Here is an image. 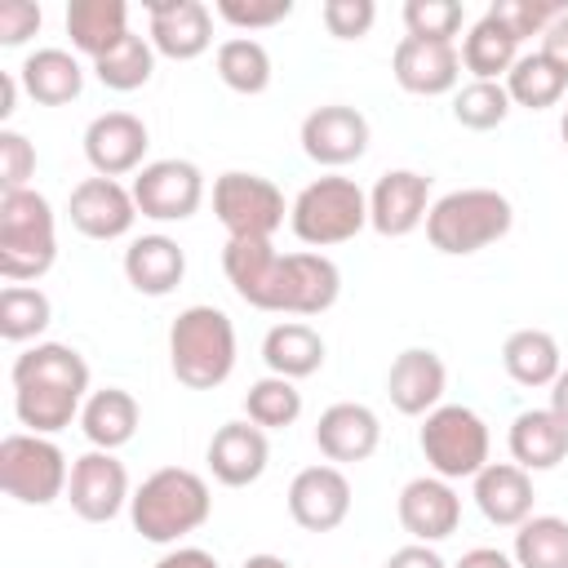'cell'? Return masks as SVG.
Here are the masks:
<instances>
[{
  "label": "cell",
  "instance_id": "5",
  "mask_svg": "<svg viewBox=\"0 0 568 568\" xmlns=\"http://www.w3.org/2000/svg\"><path fill=\"white\" fill-rule=\"evenodd\" d=\"M510 222H515V209L501 191L462 186V191H448L430 204L426 240L448 257H466V253H479V248L497 244L510 231Z\"/></svg>",
  "mask_w": 568,
  "mask_h": 568
},
{
  "label": "cell",
  "instance_id": "36",
  "mask_svg": "<svg viewBox=\"0 0 568 568\" xmlns=\"http://www.w3.org/2000/svg\"><path fill=\"white\" fill-rule=\"evenodd\" d=\"M93 71H98V80H102L106 89H115V93L142 89V84L151 80V71H155V44H151V36L129 31L111 53H102V58L93 62Z\"/></svg>",
  "mask_w": 568,
  "mask_h": 568
},
{
  "label": "cell",
  "instance_id": "17",
  "mask_svg": "<svg viewBox=\"0 0 568 568\" xmlns=\"http://www.w3.org/2000/svg\"><path fill=\"white\" fill-rule=\"evenodd\" d=\"M288 515L306 532H333L351 515V479L337 466H306L288 484Z\"/></svg>",
  "mask_w": 568,
  "mask_h": 568
},
{
  "label": "cell",
  "instance_id": "43",
  "mask_svg": "<svg viewBox=\"0 0 568 568\" xmlns=\"http://www.w3.org/2000/svg\"><path fill=\"white\" fill-rule=\"evenodd\" d=\"M31 173H36V146L18 129H0V195L27 191Z\"/></svg>",
  "mask_w": 568,
  "mask_h": 568
},
{
  "label": "cell",
  "instance_id": "11",
  "mask_svg": "<svg viewBox=\"0 0 568 568\" xmlns=\"http://www.w3.org/2000/svg\"><path fill=\"white\" fill-rule=\"evenodd\" d=\"M133 204L151 222H186L204 200V173L191 160H151L133 178Z\"/></svg>",
  "mask_w": 568,
  "mask_h": 568
},
{
  "label": "cell",
  "instance_id": "15",
  "mask_svg": "<svg viewBox=\"0 0 568 568\" xmlns=\"http://www.w3.org/2000/svg\"><path fill=\"white\" fill-rule=\"evenodd\" d=\"M67 217L89 240H120L133 231L138 204H133V191L120 186L115 178H84L67 200Z\"/></svg>",
  "mask_w": 568,
  "mask_h": 568
},
{
  "label": "cell",
  "instance_id": "27",
  "mask_svg": "<svg viewBox=\"0 0 568 568\" xmlns=\"http://www.w3.org/2000/svg\"><path fill=\"white\" fill-rule=\"evenodd\" d=\"M138 422H142L138 399H133L129 390H120V386L93 390V395L84 399V408H80V430H84V439H89L93 448H102V453L124 448V444L138 435Z\"/></svg>",
  "mask_w": 568,
  "mask_h": 568
},
{
  "label": "cell",
  "instance_id": "41",
  "mask_svg": "<svg viewBox=\"0 0 568 568\" xmlns=\"http://www.w3.org/2000/svg\"><path fill=\"white\" fill-rule=\"evenodd\" d=\"M404 27L417 40H448L462 31V4L457 0H408L404 4Z\"/></svg>",
  "mask_w": 568,
  "mask_h": 568
},
{
  "label": "cell",
  "instance_id": "53",
  "mask_svg": "<svg viewBox=\"0 0 568 568\" xmlns=\"http://www.w3.org/2000/svg\"><path fill=\"white\" fill-rule=\"evenodd\" d=\"M559 133H564V146H568V111H564V124H559Z\"/></svg>",
  "mask_w": 568,
  "mask_h": 568
},
{
  "label": "cell",
  "instance_id": "21",
  "mask_svg": "<svg viewBox=\"0 0 568 568\" xmlns=\"http://www.w3.org/2000/svg\"><path fill=\"white\" fill-rule=\"evenodd\" d=\"M444 382H448L444 359L430 346H408L395 355V364L386 373V395L404 417H426L439 408Z\"/></svg>",
  "mask_w": 568,
  "mask_h": 568
},
{
  "label": "cell",
  "instance_id": "14",
  "mask_svg": "<svg viewBox=\"0 0 568 568\" xmlns=\"http://www.w3.org/2000/svg\"><path fill=\"white\" fill-rule=\"evenodd\" d=\"M146 146H151V133L133 111L93 115L84 129V160L93 164L98 178H124V173L142 169Z\"/></svg>",
  "mask_w": 568,
  "mask_h": 568
},
{
  "label": "cell",
  "instance_id": "42",
  "mask_svg": "<svg viewBox=\"0 0 568 568\" xmlns=\"http://www.w3.org/2000/svg\"><path fill=\"white\" fill-rule=\"evenodd\" d=\"M222 22L240 27V31H262V27H275L293 13V0H217L213 4Z\"/></svg>",
  "mask_w": 568,
  "mask_h": 568
},
{
  "label": "cell",
  "instance_id": "18",
  "mask_svg": "<svg viewBox=\"0 0 568 568\" xmlns=\"http://www.w3.org/2000/svg\"><path fill=\"white\" fill-rule=\"evenodd\" d=\"M399 524H404V532L413 537V541H444V537H453L457 532V524H462V497L453 493V484L448 479H439V475H422V479H408L404 488H399Z\"/></svg>",
  "mask_w": 568,
  "mask_h": 568
},
{
  "label": "cell",
  "instance_id": "25",
  "mask_svg": "<svg viewBox=\"0 0 568 568\" xmlns=\"http://www.w3.org/2000/svg\"><path fill=\"white\" fill-rule=\"evenodd\" d=\"M186 275V253L169 235H138L124 248V280L142 297H169Z\"/></svg>",
  "mask_w": 568,
  "mask_h": 568
},
{
  "label": "cell",
  "instance_id": "20",
  "mask_svg": "<svg viewBox=\"0 0 568 568\" xmlns=\"http://www.w3.org/2000/svg\"><path fill=\"white\" fill-rule=\"evenodd\" d=\"M390 71L399 80V89L417 93V98H435V93H448L462 75V53L457 44L448 40H417V36H404L395 44V58H390Z\"/></svg>",
  "mask_w": 568,
  "mask_h": 568
},
{
  "label": "cell",
  "instance_id": "26",
  "mask_svg": "<svg viewBox=\"0 0 568 568\" xmlns=\"http://www.w3.org/2000/svg\"><path fill=\"white\" fill-rule=\"evenodd\" d=\"M506 444H510L515 466H524L528 475L532 470H555L568 457V422H559L550 408H528L510 422Z\"/></svg>",
  "mask_w": 568,
  "mask_h": 568
},
{
  "label": "cell",
  "instance_id": "52",
  "mask_svg": "<svg viewBox=\"0 0 568 568\" xmlns=\"http://www.w3.org/2000/svg\"><path fill=\"white\" fill-rule=\"evenodd\" d=\"M244 568H293L288 559H280V555H248L244 559Z\"/></svg>",
  "mask_w": 568,
  "mask_h": 568
},
{
  "label": "cell",
  "instance_id": "3",
  "mask_svg": "<svg viewBox=\"0 0 568 568\" xmlns=\"http://www.w3.org/2000/svg\"><path fill=\"white\" fill-rule=\"evenodd\" d=\"M213 515V497L204 475L186 470V466H160L155 475L142 479V488L129 501V519L142 532V541L155 546H173L186 532L204 528Z\"/></svg>",
  "mask_w": 568,
  "mask_h": 568
},
{
  "label": "cell",
  "instance_id": "32",
  "mask_svg": "<svg viewBox=\"0 0 568 568\" xmlns=\"http://www.w3.org/2000/svg\"><path fill=\"white\" fill-rule=\"evenodd\" d=\"M515 62H519V40L493 13H484L462 40V67L475 80H497V75H510Z\"/></svg>",
  "mask_w": 568,
  "mask_h": 568
},
{
  "label": "cell",
  "instance_id": "29",
  "mask_svg": "<svg viewBox=\"0 0 568 568\" xmlns=\"http://www.w3.org/2000/svg\"><path fill=\"white\" fill-rule=\"evenodd\" d=\"M18 80H22L27 98L40 106H67L84 89V71H80L75 53H67V49H36L18 67Z\"/></svg>",
  "mask_w": 568,
  "mask_h": 568
},
{
  "label": "cell",
  "instance_id": "46",
  "mask_svg": "<svg viewBox=\"0 0 568 568\" xmlns=\"http://www.w3.org/2000/svg\"><path fill=\"white\" fill-rule=\"evenodd\" d=\"M541 53L564 71V80H568V13L564 18H555L550 27H546V36H541Z\"/></svg>",
  "mask_w": 568,
  "mask_h": 568
},
{
  "label": "cell",
  "instance_id": "39",
  "mask_svg": "<svg viewBox=\"0 0 568 568\" xmlns=\"http://www.w3.org/2000/svg\"><path fill=\"white\" fill-rule=\"evenodd\" d=\"M506 115H510V93H506V84H497V80H470V84L457 89V98H453V120H457L462 129L488 133V129H497Z\"/></svg>",
  "mask_w": 568,
  "mask_h": 568
},
{
  "label": "cell",
  "instance_id": "40",
  "mask_svg": "<svg viewBox=\"0 0 568 568\" xmlns=\"http://www.w3.org/2000/svg\"><path fill=\"white\" fill-rule=\"evenodd\" d=\"M488 13L524 44L528 36H546V27H550L555 18H564L568 9H564L559 0H497Z\"/></svg>",
  "mask_w": 568,
  "mask_h": 568
},
{
  "label": "cell",
  "instance_id": "24",
  "mask_svg": "<svg viewBox=\"0 0 568 568\" xmlns=\"http://www.w3.org/2000/svg\"><path fill=\"white\" fill-rule=\"evenodd\" d=\"M475 506L497 528H519L532 515V479L515 462H488L475 475Z\"/></svg>",
  "mask_w": 568,
  "mask_h": 568
},
{
  "label": "cell",
  "instance_id": "6",
  "mask_svg": "<svg viewBox=\"0 0 568 568\" xmlns=\"http://www.w3.org/2000/svg\"><path fill=\"white\" fill-rule=\"evenodd\" d=\"M58 257L53 204L40 191H4L0 195V275L9 284L40 280Z\"/></svg>",
  "mask_w": 568,
  "mask_h": 568
},
{
  "label": "cell",
  "instance_id": "34",
  "mask_svg": "<svg viewBox=\"0 0 568 568\" xmlns=\"http://www.w3.org/2000/svg\"><path fill=\"white\" fill-rule=\"evenodd\" d=\"M564 89H568L564 71H559L541 49H537V53H519V62H515L510 75H506L510 102H519V106H528V111L555 106V102L564 98Z\"/></svg>",
  "mask_w": 568,
  "mask_h": 568
},
{
  "label": "cell",
  "instance_id": "4",
  "mask_svg": "<svg viewBox=\"0 0 568 568\" xmlns=\"http://www.w3.org/2000/svg\"><path fill=\"white\" fill-rule=\"evenodd\" d=\"M173 377L191 390H213L235 373V324L217 306H186L169 328Z\"/></svg>",
  "mask_w": 568,
  "mask_h": 568
},
{
  "label": "cell",
  "instance_id": "1",
  "mask_svg": "<svg viewBox=\"0 0 568 568\" xmlns=\"http://www.w3.org/2000/svg\"><path fill=\"white\" fill-rule=\"evenodd\" d=\"M222 271L231 288L275 315H324L342 293V271L324 253H275L271 240H226Z\"/></svg>",
  "mask_w": 568,
  "mask_h": 568
},
{
  "label": "cell",
  "instance_id": "47",
  "mask_svg": "<svg viewBox=\"0 0 568 568\" xmlns=\"http://www.w3.org/2000/svg\"><path fill=\"white\" fill-rule=\"evenodd\" d=\"M386 568H448L426 541H413V546H399L390 559H386Z\"/></svg>",
  "mask_w": 568,
  "mask_h": 568
},
{
  "label": "cell",
  "instance_id": "19",
  "mask_svg": "<svg viewBox=\"0 0 568 568\" xmlns=\"http://www.w3.org/2000/svg\"><path fill=\"white\" fill-rule=\"evenodd\" d=\"M151 44L173 62H191L213 44V13L204 0H151Z\"/></svg>",
  "mask_w": 568,
  "mask_h": 568
},
{
  "label": "cell",
  "instance_id": "31",
  "mask_svg": "<svg viewBox=\"0 0 568 568\" xmlns=\"http://www.w3.org/2000/svg\"><path fill=\"white\" fill-rule=\"evenodd\" d=\"M501 364L519 386H550L564 368V355H559V342L546 328H519V333L506 337Z\"/></svg>",
  "mask_w": 568,
  "mask_h": 568
},
{
  "label": "cell",
  "instance_id": "8",
  "mask_svg": "<svg viewBox=\"0 0 568 568\" xmlns=\"http://www.w3.org/2000/svg\"><path fill=\"white\" fill-rule=\"evenodd\" d=\"M422 457L439 479H475L488 466V426L466 404H439L422 422Z\"/></svg>",
  "mask_w": 568,
  "mask_h": 568
},
{
  "label": "cell",
  "instance_id": "48",
  "mask_svg": "<svg viewBox=\"0 0 568 568\" xmlns=\"http://www.w3.org/2000/svg\"><path fill=\"white\" fill-rule=\"evenodd\" d=\"M155 568H217V559L209 550H200V546H178V550L160 555Z\"/></svg>",
  "mask_w": 568,
  "mask_h": 568
},
{
  "label": "cell",
  "instance_id": "22",
  "mask_svg": "<svg viewBox=\"0 0 568 568\" xmlns=\"http://www.w3.org/2000/svg\"><path fill=\"white\" fill-rule=\"evenodd\" d=\"M266 430L253 426V422H226L213 430L209 439V470L217 484L226 488H244V484H257L262 470H266Z\"/></svg>",
  "mask_w": 568,
  "mask_h": 568
},
{
  "label": "cell",
  "instance_id": "33",
  "mask_svg": "<svg viewBox=\"0 0 568 568\" xmlns=\"http://www.w3.org/2000/svg\"><path fill=\"white\" fill-rule=\"evenodd\" d=\"M217 75L235 93H248V98L266 93V84H271V53H266V44L253 40V36L222 40L217 44Z\"/></svg>",
  "mask_w": 568,
  "mask_h": 568
},
{
  "label": "cell",
  "instance_id": "10",
  "mask_svg": "<svg viewBox=\"0 0 568 568\" xmlns=\"http://www.w3.org/2000/svg\"><path fill=\"white\" fill-rule=\"evenodd\" d=\"M213 213L226 240H271L284 226V195L271 178L231 169L213 182Z\"/></svg>",
  "mask_w": 568,
  "mask_h": 568
},
{
  "label": "cell",
  "instance_id": "13",
  "mask_svg": "<svg viewBox=\"0 0 568 568\" xmlns=\"http://www.w3.org/2000/svg\"><path fill=\"white\" fill-rule=\"evenodd\" d=\"M430 213V178L417 169H386L368 191V226L386 240L417 231Z\"/></svg>",
  "mask_w": 568,
  "mask_h": 568
},
{
  "label": "cell",
  "instance_id": "45",
  "mask_svg": "<svg viewBox=\"0 0 568 568\" xmlns=\"http://www.w3.org/2000/svg\"><path fill=\"white\" fill-rule=\"evenodd\" d=\"M40 22H44L40 4H31V0H4V4H0V44H4V49L27 44V40L40 31Z\"/></svg>",
  "mask_w": 568,
  "mask_h": 568
},
{
  "label": "cell",
  "instance_id": "16",
  "mask_svg": "<svg viewBox=\"0 0 568 568\" xmlns=\"http://www.w3.org/2000/svg\"><path fill=\"white\" fill-rule=\"evenodd\" d=\"M302 151L324 169H342L368 151V120L346 102L315 106L302 120Z\"/></svg>",
  "mask_w": 568,
  "mask_h": 568
},
{
  "label": "cell",
  "instance_id": "38",
  "mask_svg": "<svg viewBox=\"0 0 568 568\" xmlns=\"http://www.w3.org/2000/svg\"><path fill=\"white\" fill-rule=\"evenodd\" d=\"M244 413L262 430H284V426H293L302 417V390L288 377H275V373L257 377L248 386V395H244Z\"/></svg>",
  "mask_w": 568,
  "mask_h": 568
},
{
  "label": "cell",
  "instance_id": "35",
  "mask_svg": "<svg viewBox=\"0 0 568 568\" xmlns=\"http://www.w3.org/2000/svg\"><path fill=\"white\" fill-rule=\"evenodd\" d=\"M519 568H568V519L559 515H528L515 532Z\"/></svg>",
  "mask_w": 568,
  "mask_h": 568
},
{
  "label": "cell",
  "instance_id": "9",
  "mask_svg": "<svg viewBox=\"0 0 568 568\" xmlns=\"http://www.w3.org/2000/svg\"><path fill=\"white\" fill-rule=\"evenodd\" d=\"M71 466L49 435L13 430L0 439V488L22 506H49L67 493Z\"/></svg>",
  "mask_w": 568,
  "mask_h": 568
},
{
  "label": "cell",
  "instance_id": "49",
  "mask_svg": "<svg viewBox=\"0 0 568 568\" xmlns=\"http://www.w3.org/2000/svg\"><path fill=\"white\" fill-rule=\"evenodd\" d=\"M457 568H519V564L506 550H497V546H475V550H466L457 559Z\"/></svg>",
  "mask_w": 568,
  "mask_h": 568
},
{
  "label": "cell",
  "instance_id": "28",
  "mask_svg": "<svg viewBox=\"0 0 568 568\" xmlns=\"http://www.w3.org/2000/svg\"><path fill=\"white\" fill-rule=\"evenodd\" d=\"M67 36L84 58L111 53L129 36V4L124 0H71L67 4Z\"/></svg>",
  "mask_w": 568,
  "mask_h": 568
},
{
  "label": "cell",
  "instance_id": "30",
  "mask_svg": "<svg viewBox=\"0 0 568 568\" xmlns=\"http://www.w3.org/2000/svg\"><path fill=\"white\" fill-rule=\"evenodd\" d=\"M262 359L275 377H311L324 368V337L302 320H284L262 337Z\"/></svg>",
  "mask_w": 568,
  "mask_h": 568
},
{
  "label": "cell",
  "instance_id": "2",
  "mask_svg": "<svg viewBox=\"0 0 568 568\" xmlns=\"http://www.w3.org/2000/svg\"><path fill=\"white\" fill-rule=\"evenodd\" d=\"M9 377H13V413L31 435L67 430L80 417L84 399H89L84 395L89 390V364L67 342L27 346L13 359Z\"/></svg>",
  "mask_w": 568,
  "mask_h": 568
},
{
  "label": "cell",
  "instance_id": "50",
  "mask_svg": "<svg viewBox=\"0 0 568 568\" xmlns=\"http://www.w3.org/2000/svg\"><path fill=\"white\" fill-rule=\"evenodd\" d=\"M550 413L568 422V368H559V377L550 382Z\"/></svg>",
  "mask_w": 568,
  "mask_h": 568
},
{
  "label": "cell",
  "instance_id": "37",
  "mask_svg": "<svg viewBox=\"0 0 568 568\" xmlns=\"http://www.w3.org/2000/svg\"><path fill=\"white\" fill-rule=\"evenodd\" d=\"M53 306L31 284H4L0 288V337L4 342H31L49 328Z\"/></svg>",
  "mask_w": 568,
  "mask_h": 568
},
{
  "label": "cell",
  "instance_id": "7",
  "mask_svg": "<svg viewBox=\"0 0 568 568\" xmlns=\"http://www.w3.org/2000/svg\"><path fill=\"white\" fill-rule=\"evenodd\" d=\"M288 226L311 248L346 244L368 226V195L359 191L355 178H342V173L315 178L311 186L297 191V200L288 209Z\"/></svg>",
  "mask_w": 568,
  "mask_h": 568
},
{
  "label": "cell",
  "instance_id": "23",
  "mask_svg": "<svg viewBox=\"0 0 568 568\" xmlns=\"http://www.w3.org/2000/svg\"><path fill=\"white\" fill-rule=\"evenodd\" d=\"M315 444L328 462H368L382 444V422L364 404H328L315 422Z\"/></svg>",
  "mask_w": 568,
  "mask_h": 568
},
{
  "label": "cell",
  "instance_id": "51",
  "mask_svg": "<svg viewBox=\"0 0 568 568\" xmlns=\"http://www.w3.org/2000/svg\"><path fill=\"white\" fill-rule=\"evenodd\" d=\"M18 84H22L18 75H9V71L0 75V120H9V115H13V98H18Z\"/></svg>",
  "mask_w": 568,
  "mask_h": 568
},
{
  "label": "cell",
  "instance_id": "12",
  "mask_svg": "<svg viewBox=\"0 0 568 568\" xmlns=\"http://www.w3.org/2000/svg\"><path fill=\"white\" fill-rule=\"evenodd\" d=\"M67 501L84 524H111L129 497V470L115 453H84L71 462V479H67Z\"/></svg>",
  "mask_w": 568,
  "mask_h": 568
},
{
  "label": "cell",
  "instance_id": "44",
  "mask_svg": "<svg viewBox=\"0 0 568 568\" xmlns=\"http://www.w3.org/2000/svg\"><path fill=\"white\" fill-rule=\"evenodd\" d=\"M320 18H324L328 36H337V40H364L368 27H373V18H377V4L373 0H324Z\"/></svg>",
  "mask_w": 568,
  "mask_h": 568
}]
</instances>
